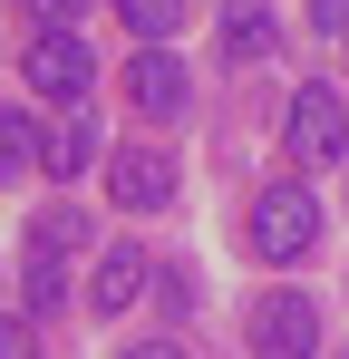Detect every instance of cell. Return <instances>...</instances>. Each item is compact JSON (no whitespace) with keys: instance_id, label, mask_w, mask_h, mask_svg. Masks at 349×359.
Wrapping results in <instances>:
<instances>
[{"instance_id":"9","label":"cell","mask_w":349,"mask_h":359,"mask_svg":"<svg viewBox=\"0 0 349 359\" xmlns=\"http://www.w3.org/2000/svg\"><path fill=\"white\" fill-rule=\"evenodd\" d=\"M88 243H97V224H88L78 204H39V224H29V252H58V262H68V252H88Z\"/></svg>"},{"instance_id":"14","label":"cell","mask_w":349,"mask_h":359,"mask_svg":"<svg viewBox=\"0 0 349 359\" xmlns=\"http://www.w3.org/2000/svg\"><path fill=\"white\" fill-rule=\"evenodd\" d=\"M0 359H49V350H39V320H20V311H0Z\"/></svg>"},{"instance_id":"2","label":"cell","mask_w":349,"mask_h":359,"mask_svg":"<svg viewBox=\"0 0 349 359\" xmlns=\"http://www.w3.org/2000/svg\"><path fill=\"white\" fill-rule=\"evenodd\" d=\"M252 359H320V301L310 292H262L252 301Z\"/></svg>"},{"instance_id":"6","label":"cell","mask_w":349,"mask_h":359,"mask_svg":"<svg viewBox=\"0 0 349 359\" xmlns=\"http://www.w3.org/2000/svg\"><path fill=\"white\" fill-rule=\"evenodd\" d=\"M126 97H136V117H184V68H174V49H136V59H126Z\"/></svg>"},{"instance_id":"7","label":"cell","mask_w":349,"mask_h":359,"mask_svg":"<svg viewBox=\"0 0 349 359\" xmlns=\"http://www.w3.org/2000/svg\"><path fill=\"white\" fill-rule=\"evenodd\" d=\"M136 292H146V252H136V243H107V252H97V272H88V301H97V320H116Z\"/></svg>"},{"instance_id":"12","label":"cell","mask_w":349,"mask_h":359,"mask_svg":"<svg viewBox=\"0 0 349 359\" xmlns=\"http://www.w3.org/2000/svg\"><path fill=\"white\" fill-rule=\"evenodd\" d=\"M68 301H78L68 262H58V252H29V311H68Z\"/></svg>"},{"instance_id":"15","label":"cell","mask_w":349,"mask_h":359,"mask_svg":"<svg viewBox=\"0 0 349 359\" xmlns=\"http://www.w3.org/2000/svg\"><path fill=\"white\" fill-rule=\"evenodd\" d=\"M20 10H29V20H39V29H68V20H78V10H88V0H20Z\"/></svg>"},{"instance_id":"8","label":"cell","mask_w":349,"mask_h":359,"mask_svg":"<svg viewBox=\"0 0 349 359\" xmlns=\"http://www.w3.org/2000/svg\"><path fill=\"white\" fill-rule=\"evenodd\" d=\"M272 49H282V20H272V10H262V0H224V59H272Z\"/></svg>"},{"instance_id":"1","label":"cell","mask_w":349,"mask_h":359,"mask_svg":"<svg viewBox=\"0 0 349 359\" xmlns=\"http://www.w3.org/2000/svg\"><path fill=\"white\" fill-rule=\"evenodd\" d=\"M242 243H252L262 262H301V252L320 243V204H310V184H262V194L242 204Z\"/></svg>"},{"instance_id":"17","label":"cell","mask_w":349,"mask_h":359,"mask_svg":"<svg viewBox=\"0 0 349 359\" xmlns=\"http://www.w3.org/2000/svg\"><path fill=\"white\" fill-rule=\"evenodd\" d=\"M126 359H184V350H174V340H146V350H126Z\"/></svg>"},{"instance_id":"13","label":"cell","mask_w":349,"mask_h":359,"mask_svg":"<svg viewBox=\"0 0 349 359\" xmlns=\"http://www.w3.org/2000/svg\"><path fill=\"white\" fill-rule=\"evenodd\" d=\"M20 165H39V136L20 107H0V184H20Z\"/></svg>"},{"instance_id":"11","label":"cell","mask_w":349,"mask_h":359,"mask_svg":"<svg viewBox=\"0 0 349 359\" xmlns=\"http://www.w3.org/2000/svg\"><path fill=\"white\" fill-rule=\"evenodd\" d=\"M116 20H126L146 49H165V39H174V20H184V0H116Z\"/></svg>"},{"instance_id":"3","label":"cell","mask_w":349,"mask_h":359,"mask_svg":"<svg viewBox=\"0 0 349 359\" xmlns=\"http://www.w3.org/2000/svg\"><path fill=\"white\" fill-rule=\"evenodd\" d=\"M291 156H301V165H340L349 156V107H340L330 78L291 88Z\"/></svg>"},{"instance_id":"16","label":"cell","mask_w":349,"mask_h":359,"mask_svg":"<svg viewBox=\"0 0 349 359\" xmlns=\"http://www.w3.org/2000/svg\"><path fill=\"white\" fill-rule=\"evenodd\" d=\"M310 20L320 29H349V0H310Z\"/></svg>"},{"instance_id":"5","label":"cell","mask_w":349,"mask_h":359,"mask_svg":"<svg viewBox=\"0 0 349 359\" xmlns=\"http://www.w3.org/2000/svg\"><path fill=\"white\" fill-rule=\"evenodd\" d=\"M107 194L126 204V214H165L174 204V156L165 146H116L107 156Z\"/></svg>"},{"instance_id":"4","label":"cell","mask_w":349,"mask_h":359,"mask_svg":"<svg viewBox=\"0 0 349 359\" xmlns=\"http://www.w3.org/2000/svg\"><path fill=\"white\" fill-rule=\"evenodd\" d=\"M20 78H29V97H49V107H78V97L97 88V49H78L68 29H39V49L20 59Z\"/></svg>"},{"instance_id":"10","label":"cell","mask_w":349,"mask_h":359,"mask_svg":"<svg viewBox=\"0 0 349 359\" xmlns=\"http://www.w3.org/2000/svg\"><path fill=\"white\" fill-rule=\"evenodd\" d=\"M88 156H97V136H88V126H68V117L39 126V175L68 184V175H88Z\"/></svg>"}]
</instances>
